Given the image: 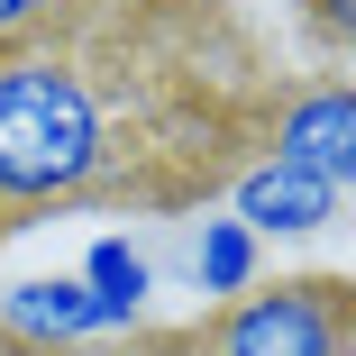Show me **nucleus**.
Returning <instances> with one entry per match:
<instances>
[{"label": "nucleus", "mask_w": 356, "mask_h": 356, "mask_svg": "<svg viewBox=\"0 0 356 356\" xmlns=\"http://www.w3.org/2000/svg\"><path fill=\"white\" fill-rule=\"evenodd\" d=\"M256 238L238 229V220H201V238H192V293L220 311V302H238V293H256Z\"/></svg>", "instance_id": "7"}, {"label": "nucleus", "mask_w": 356, "mask_h": 356, "mask_svg": "<svg viewBox=\"0 0 356 356\" xmlns=\"http://www.w3.org/2000/svg\"><path fill=\"white\" fill-rule=\"evenodd\" d=\"M101 356H201V338H128V347H101Z\"/></svg>", "instance_id": "9"}, {"label": "nucleus", "mask_w": 356, "mask_h": 356, "mask_svg": "<svg viewBox=\"0 0 356 356\" xmlns=\"http://www.w3.org/2000/svg\"><path fill=\"white\" fill-rule=\"evenodd\" d=\"M229 220L265 247V238H320L329 220H338V192L329 183H311L302 165H274V156H256L238 183H229Z\"/></svg>", "instance_id": "5"}, {"label": "nucleus", "mask_w": 356, "mask_h": 356, "mask_svg": "<svg viewBox=\"0 0 356 356\" xmlns=\"http://www.w3.org/2000/svg\"><path fill=\"white\" fill-rule=\"evenodd\" d=\"M347 347H356L347 283H256L201 329V356H347Z\"/></svg>", "instance_id": "2"}, {"label": "nucleus", "mask_w": 356, "mask_h": 356, "mask_svg": "<svg viewBox=\"0 0 356 356\" xmlns=\"http://www.w3.org/2000/svg\"><path fill=\"white\" fill-rule=\"evenodd\" d=\"M0 338L28 356H83L110 329H101V302L83 293V274H19L0 283Z\"/></svg>", "instance_id": "4"}, {"label": "nucleus", "mask_w": 356, "mask_h": 356, "mask_svg": "<svg viewBox=\"0 0 356 356\" xmlns=\"http://www.w3.org/2000/svg\"><path fill=\"white\" fill-rule=\"evenodd\" d=\"M46 10H55V0H0V46H10V37H19V28H37V19H46Z\"/></svg>", "instance_id": "10"}, {"label": "nucleus", "mask_w": 356, "mask_h": 356, "mask_svg": "<svg viewBox=\"0 0 356 356\" xmlns=\"http://www.w3.org/2000/svg\"><path fill=\"white\" fill-rule=\"evenodd\" d=\"M274 165H302L329 192H356V83H302L265 128Z\"/></svg>", "instance_id": "3"}, {"label": "nucleus", "mask_w": 356, "mask_h": 356, "mask_svg": "<svg viewBox=\"0 0 356 356\" xmlns=\"http://www.w3.org/2000/svg\"><path fill=\"white\" fill-rule=\"evenodd\" d=\"M119 183V110L83 55L0 46V210H55Z\"/></svg>", "instance_id": "1"}, {"label": "nucleus", "mask_w": 356, "mask_h": 356, "mask_svg": "<svg viewBox=\"0 0 356 356\" xmlns=\"http://www.w3.org/2000/svg\"><path fill=\"white\" fill-rule=\"evenodd\" d=\"M311 28L329 46H356V0H311Z\"/></svg>", "instance_id": "8"}, {"label": "nucleus", "mask_w": 356, "mask_h": 356, "mask_svg": "<svg viewBox=\"0 0 356 356\" xmlns=\"http://www.w3.org/2000/svg\"><path fill=\"white\" fill-rule=\"evenodd\" d=\"M83 293L101 302V329H110V338H137L147 293H156L147 247H128V238H92V247H83Z\"/></svg>", "instance_id": "6"}, {"label": "nucleus", "mask_w": 356, "mask_h": 356, "mask_svg": "<svg viewBox=\"0 0 356 356\" xmlns=\"http://www.w3.org/2000/svg\"><path fill=\"white\" fill-rule=\"evenodd\" d=\"M347 356H356V347H347Z\"/></svg>", "instance_id": "11"}]
</instances>
